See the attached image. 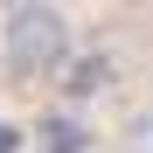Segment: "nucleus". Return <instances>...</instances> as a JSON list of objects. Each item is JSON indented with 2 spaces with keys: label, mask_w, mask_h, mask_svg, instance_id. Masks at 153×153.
Instances as JSON below:
<instances>
[{
  "label": "nucleus",
  "mask_w": 153,
  "mask_h": 153,
  "mask_svg": "<svg viewBox=\"0 0 153 153\" xmlns=\"http://www.w3.org/2000/svg\"><path fill=\"white\" fill-rule=\"evenodd\" d=\"M76 56V14L63 0H0V84L42 91Z\"/></svg>",
  "instance_id": "1"
},
{
  "label": "nucleus",
  "mask_w": 153,
  "mask_h": 153,
  "mask_svg": "<svg viewBox=\"0 0 153 153\" xmlns=\"http://www.w3.org/2000/svg\"><path fill=\"white\" fill-rule=\"evenodd\" d=\"M105 153H153V84L118 97V111L105 125Z\"/></svg>",
  "instance_id": "2"
}]
</instances>
